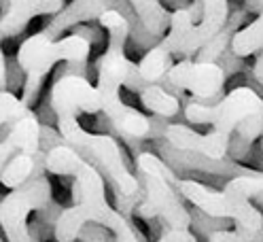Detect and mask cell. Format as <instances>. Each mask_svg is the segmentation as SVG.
Returning a JSON list of instances; mask_svg holds the SVG:
<instances>
[{
  "label": "cell",
  "mask_w": 263,
  "mask_h": 242,
  "mask_svg": "<svg viewBox=\"0 0 263 242\" xmlns=\"http://www.w3.org/2000/svg\"><path fill=\"white\" fill-rule=\"evenodd\" d=\"M45 168L51 174L74 176L72 206L64 208L53 223L55 242H74L87 223L102 225L112 232L115 242H140V234L123 213L106 202L102 172L68 144H55L45 153Z\"/></svg>",
  "instance_id": "6da1fadb"
},
{
  "label": "cell",
  "mask_w": 263,
  "mask_h": 242,
  "mask_svg": "<svg viewBox=\"0 0 263 242\" xmlns=\"http://www.w3.org/2000/svg\"><path fill=\"white\" fill-rule=\"evenodd\" d=\"M49 104H51L58 117V132L64 144H68V147L77 151L89 153L91 155L89 164H93L100 170L102 176L106 174V179L117 189L119 196L123 198L136 196L140 183L127 170L117 140L106 134L85 132L77 121L79 115H89V113L102 110V100L96 85H91L81 75H64L53 83Z\"/></svg>",
  "instance_id": "7a4b0ae2"
},
{
  "label": "cell",
  "mask_w": 263,
  "mask_h": 242,
  "mask_svg": "<svg viewBox=\"0 0 263 242\" xmlns=\"http://www.w3.org/2000/svg\"><path fill=\"white\" fill-rule=\"evenodd\" d=\"M98 22L108 32V47L102 53V58L98 60V83H96V89L102 100V110L121 134L132 138H144L151 132V119L142 115L140 110L123 104L119 96L123 85L138 91L146 85L138 77L136 64H132L125 55L129 22L119 9H106L104 13H100Z\"/></svg>",
  "instance_id": "3957f363"
},
{
  "label": "cell",
  "mask_w": 263,
  "mask_h": 242,
  "mask_svg": "<svg viewBox=\"0 0 263 242\" xmlns=\"http://www.w3.org/2000/svg\"><path fill=\"white\" fill-rule=\"evenodd\" d=\"M249 115L263 117V98L251 87H236L217 104H200L191 100L185 106V117L191 123H210V134H197L183 123L166 125V138L172 147L204 155L212 161H221L232 144V134L238 123Z\"/></svg>",
  "instance_id": "277c9868"
},
{
  "label": "cell",
  "mask_w": 263,
  "mask_h": 242,
  "mask_svg": "<svg viewBox=\"0 0 263 242\" xmlns=\"http://www.w3.org/2000/svg\"><path fill=\"white\" fill-rule=\"evenodd\" d=\"M89 51H91L89 39L81 36V34H70V36L55 41V39H49L41 30L36 34L28 36L17 49V64H20L22 72L26 75L22 102L28 106L36 98L45 75L51 70L58 62L83 64L87 60Z\"/></svg>",
  "instance_id": "5b68a950"
},
{
  "label": "cell",
  "mask_w": 263,
  "mask_h": 242,
  "mask_svg": "<svg viewBox=\"0 0 263 242\" xmlns=\"http://www.w3.org/2000/svg\"><path fill=\"white\" fill-rule=\"evenodd\" d=\"M136 166L146 185V196L138 206V215L142 219L161 217L172 230H189L191 215L174 191L178 183L174 172L153 153H140L136 157Z\"/></svg>",
  "instance_id": "8992f818"
},
{
  "label": "cell",
  "mask_w": 263,
  "mask_h": 242,
  "mask_svg": "<svg viewBox=\"0 0 263 242\" xmlns=\"http://www.w3.org/2000/svg\"><path fill=\"white\" fill-rule=\"evenodd\" d=\"M51 202V183L45 174H32V179L0 200V228L7 242H39L30 232L28 217L43 211Z\"/></svg>",
  "instance_id": "52a82bcc"
},
{
  "label": "cell",
  "mask_w": 263,
  "mask_h": 242,
  "mask_svg": "<svg viewBox=\"0 0 263 242\" xmlns=\"http://www.w3.org/2000/svg\"><path fill=\"white\" fill-rule=\"evenodd\" d=\"M170 83L183 91H189L195 98H215L223 89L225 83V70L217 62H191L180 60L178 64H172L168 70Z\"/></svg>",
  "instance_id": "ba28073f"
},
{
  "label": "cell",
  "mask_w": 263,
  "mask_h": 242,
  "mask_svg": "<svg viewBox=\"0 0 263 242\" xmlns=\"http://www.w3.org/2000/svg\"><path fill=\"white\" fill-rule=\"evenodd\" d=\"M9 9L0 15V39L17 36L36 15H58L66 0H7Z\"/></svg>",
  "instance_id": "9c48e42d"
},
{
  "label": "cell",
  "mask_w": 263,
  "mask_h": 242,
  "mask_svg": "<svg viewBox=\"0 0 263 242\" xmlns=\"http://www.w3.org/2000/svg\"><path fill=\"white\" fill-rule=\"evenodd\" d=\"M121 3L123 0H72V3L66 5L58 15H53V22H49L43 32L49 39L60 36L62 32L72 28L74 24L93 20V17L98 20L100 13H104L106 9H117L115 5H121Z\"/></svg>",
  "instance_id": "30bf717a"
},
{
  "label": "cell",
  "mask_w": 263,
  "mask_h": 242,
  "mask_svg": "<svg viewBox=\"0 0 263 242\" xmlns=\"http://www.w3.org/2000/svg\"><path fill=\"white\" fill-rule=\"evenodd\" d=\"M41 130L43 125L39 117L28 108L22 117H17L11 123V130L7 132L5 138L17 149V153L36 155L41 151Z\"/></svg>",
  "instance_id": "8fae6325"
},
{
  "label": "cell",
  "mask_w": 263,
  "mask_h": 242,
  "mask_svg": "<svg viewBox=\"0 0 263 242\" xmlns=\"http://www.w3.org/2000/svg\"><path fill=\"white\" fill-rule=\"evenodd\" d=\"M127 3H129L132 9H134L144 32L151 34V39H163L166 36V30L170 26V15L172 13H168L166 9H163L159 0H127Z\"/></svg>",
  "instance_id": "7c38bea8"
},
{
  "label": "cell",
  "mask_w": 263,
  "mask_h": 242,
  "mask_svg": "<svg viewBox=\"0 0 263 242\" xmlns=\"http://www.w3.org/2000/svg\"><path fill=\"white\" fill-rule=\"evenodd\" d=\"M170 68H172V53L161 43L153 45L151 49L144 53V58L140 60V64L136 66L138 77L144 81L146 85H149V83H157L159 79H163V77L168 75Z\"/></svg>",
  "instance_id": "4fadbf2b"
},
{
  "label": "cell",
  "mask_w": 263,
  "mask_h": 242,
  "mask_svg": "<svg viewBox=\"0 0 263 242\" xmlns=\"http://www.w3.org/2000/svg\"><path fill=\"white\" fill-rule=\"evenodd\" d=\"M34 168H36L34 155L15 153L3 166V170H0V185L7 187V189H17L32 179Z\"/></svg>",
  "instance_id": "5bb4252c"
},
{
  "label": "cell",
  "mask_w": 263,
  "mask_h": 242,
  "mask_svg": "<svg viewBox=\"0 0 263 242\" xmlns=\"http://www.w3.org/2000/svg\"><path fill=\"white\" fill-rule=\"evenodd\" d=\"M232 51L238 58H249L263 51V9L253 24L232 34Z\"/></svg>",
  "instance_id": "9a60e30c"
},
{
  "label": "cell",
  "mask_w": 263,
  "mask_h": 242,
  "mask_svg": "<svg viewBox=\"0 0 263 242\" xmlns=\"http://www.w3.org/2000/svg\"><path fill=\"white\" fill-rule=\"evenodd\" d=\"M140 102L144 108H149L151 113H155L157 117H163V119L174 117L178 113V100L155 83H149L140 89Z\"/></svg>",
  "instance_id": "2e32d148"
},
{
  "label": "cell",
  "mask_w": 263,
  "mask_h": 242,
  "mask_svg": "<svg viewBox=\"0 0 263 242\" xmlns=\"http://www.w3.org/2000/svg\"><path fill=\"white\" fill-rule=\"evenodd\" d=\"M26 110H28V106L22 102V98H17V96L7 89H0V125H5V123L11 125L17 117H22Z\"/></svg>",
  "instance_id": "e0dca14e"
},
{
  "label": "cell",
  "mask_w": 263,
  "mask_h": 242,
  "mask_svg": "<svg viewBox=\"0 0 263 242\" xmlns=\"http://www.w3.org/2000/svg\"><path fill=\"white\" fill-rule=\"evenodd\" d=\"M238 136L240 140L244 138V142L249 144L253 142L259 134H263V117L261 115H249V117H244L240 123H238Z\"/></svg>",
  "instance_id": "ac0fdd59"
},
{
  "label": "cell",
  "mask_w": 263,
  "mask_h": 242,
  "mask_svg": "<svg viewBox=\"0 0 263 242\" xmlns=\"http://www.w3.org/2000/svg\"><path fill=\"white\" fill-rule=\"evenodd\" d=\"M157 242H197V238L189 230H172V228H168V232H163Z\"/></svg>",
  "instance_id": "d6986e66"
},
{
  "label": "cell",
  "mask_w": 263,
  "mask_h": 242,
  "mask_svg": "<svg viewBox=\"0 0 263 242\" xmlns=\"http://www.w3.org/2000/svg\"><path fill=\"white\" fill-rule=\"evenodd\" d=\"M208 242H244L236 232H227V230H217L208 236Z\"/></svg>",
  "instance_id": "ffe728a7"
},
{
  "label": "cell",
  "mask_w": 263,
  "mask_h": 242,
  "mask_svg": "<svg viewBox=\"0 0 263 242\" xmlns=\"http://www.w3.org/2000/svg\"><path fill=\"white\" fill-rule=\"evenodd\" d=\"M15 153H17V149H15V147H13V144H11L7 138L0 140V170H3V166L7 164V161H9V159H11Z\"/></svg>",
  "instance_id": "44dd1931"
},
{
  "label": "cell",
  "mask_w": 263,
  "mask_h": 242,
  "mask_svg": "<svg viewBox=\"0 0 263 242\" xmlns=\"http://www.w3.org/2000/svg\"><path fill=\"white\" fill-rule=\"evenodd\" d=\"M5 83H7V58H5V51H3V45H0V89L5 87Z\"/></svg>",
  "instance_id": "7402d4cb"
},
{
  "label": "cell",
  "mask_w": 263,
  "mask_h": 242,
  "mask_svg": "<svg viewBox=\"0 0 263 242\" xmlns=\"http://www.w3.org/2000/svg\"><path fill=\"white\" fill-rule=\"evenodd\" d=\"M255 200H259V202H261V204H263V193H261V196H257V198H255Z\"/></svg>",
  "instance_id": "603a6c76"
},
{
  "label": "cell",
  "mask_w": 263,
  "mask_h": 242,
  "mask_svg": "<svg viewBox=\"0 0 263 242\" xmlns=\"http://www.w3.org/2000/svg\"><path fill=\"white\" fill-rule=\"evenodd\" d=\"M261 149H263V134H261Z\"/></svg>",
  "instance_id": "cb8c5ba5"
},
{
  "label": "cell",
  "mask_w": 263,
  "mask_h": 242,
  "mask_svg": "<svg viewBox=\"0 0 263 242\" xmlns=\"http://www.w3.org/2000/svg\"><path fill=\"white\" fill-rule=\"evenodd\" d=\"M0 242H5V240H3V238H0Z\"/></svg>",
  "instance_id": "d4e9b609"
}]
</instances>
